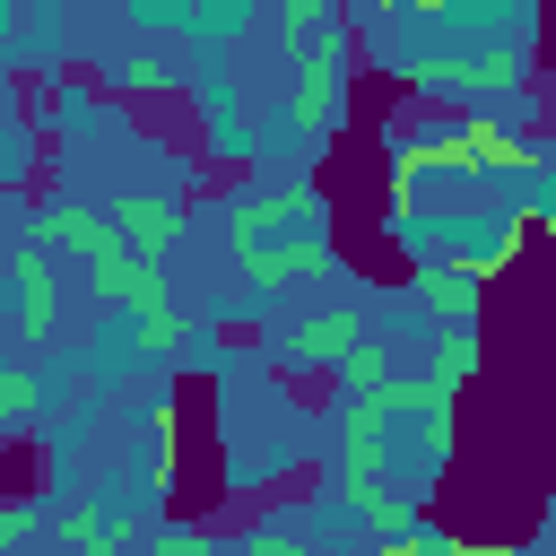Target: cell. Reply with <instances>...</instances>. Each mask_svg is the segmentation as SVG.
Wrapping results in <instances>:
<instances>
[{
	"instance_id": "obj_1",
	"label": "cell",
	"mask_w": 556,
	"mask_h": 556,
	"mask_svg": "<svg viewBox=\"0 0 556 556\" xmlns=\"http://www.w3.org/2000/svg\"><path fill=\"white\" fill-rule=\"evenodd\" d=\"M348 70H356V43H348V26H330L313 52H295L287 122H295L304 139H330V130H339V104H348Z\"/></svg>"
},
{
	"instance_id": "obj_2",
	"label": "cell",
	"mask_w": 556,
	"mask_h": 556,
	"mask_svg": "<svg viewBox=\"0 0 556 556\" xmlns=\"http://www.w3.org/2000/svg\"><path fill=\"white\" fill-rule=\"evenodd\" d=\"M295 226H321V182H313V174L252 182V191L226 208V243H235V261L261 252V243H278V235H295Z\"/></svg>"
},
{
	"instance_id": "obj_3",
	"label": "cell",
	"mask_w": 556,
	"mask_h": 556,
	"mask_svg": "<svg viewBox=\"0 0 556 556\" xmlns=\"http://www.w3.org/2000/svg\"><path fill=\"white\" fill-rule=\"evenodd\" d=\"M9 321H17V348H43L61 330V278H52V243H17L9 261Z\"/></svg>"
},
{
	"instance_id": "obj_4",
	"label": "cell",
	"mask_w": 556,
	"mask_h": 556,
	"mask_svg": "<svg viewBox=\"0 0 556 556\" xmlns=\"http://www.w3.org/2000/svg\"><path fill=\"white\" fill-rule=\"evenodd\" d=\"M391 408L365 391V400H348L339 408V495H356V486H382V469H391Z\"/></svg>"
},
{
	"instance_id": "obj_5",
	"label": "cell",
	"mask_w": 556,
	"mask_h": 556,
	"mask_svg": "<svg viewBox=\"0 0 556 556\" xmlns=\"http://www.w3.org/2000/svg\"><path fill=\"white\" fill-rule=\"evenodd\" d=\"M408 295H417V313H434L443 330H478V313H486V278H478L460 252H443V261H417Z\"/></svg>"
},
{
	"instance_id": "obj_6",
	"label": "cell",
	"mask_w": 556,
	"mask_h": 556,
	"mask_svg": "<svg viewBox=\"0 0 556 556\" xmlns=\"http://www.w3.org/2000/svg\"><path fill=\"white\" fill-rule=\"evenodd\" d=\"M104 226L130 243V261H148V269H165V252L182 243V208L165 200V191H122L113 208H104Z\"/></svg>"
},
{
	"instance_id": "obj_7",
	"label": "cell",
	"mask_w": 556,
	"mask_h": 556,
	"mask_svg": "<svg viewBox=\"0 0 556 556\" xmlns=\"http://www.w3.org/2000/svg\"><path fill=\"white\" fill-rule=\"evenodd\" d=\"M330 269H339V252H330V235H321V226H295V235H278V243L243 252V278H252L261 295H278V287H295V278H330Z\"/></svg>"
},
{
	"instance_id": "obj_8",
	"label": "cell",
	"mask_w": 556,
	"mask_h": 556,
	"mask_svg": "<svg viewBox=\"0 0 556 556\" xmlns=\"http://www.w3.org/2000/svg\"><path fill=\"white\" fill-rule=\"evenodd\" d=\"M365 339H374V330H365L356 304H321V313H304V321L278 330V356H287V365H339V356L365 348Z\"/></svg>"
},
{
	"instance_id": "obj_9",
	"label": "cell",
	"mask_w": 556,
	"mask_h": 556,
	"mask_svg": "<svg viewBox=\"0 0 556 556\" xmlns=\"http://www.w3.org/2000/svg\"><path fill=\"white\" fill-rule=\"evenodd\" d=\"M139 26H174V35H235L243 26V0H130Z\"/></svg>"
},
{
	"instance_id": "obj_10",
	"label": "cell",
	"mask_w": 556,
	"mask_h": 556,
	"mask_svg": "<svg viewBox=\"0 0 556 556\" xmlns=\"http://www.w3.org/2000/svg\"><path fill=\"white\" fill-rule=\"evenodd\" d=\"M174 417H182L174 391H156V400H148V486H139L148 504H165L174 478H182V426H174Z\"/></svg>"
},
{
	"instance_id": "obj_11",
	"label": "cell",
	"mask_w": 556,
	"mask_h": 556,
	"mask_svg": "<svg viewBox=\"0 0 556 556\" xmlns=\"http://www.w3.org/2000/svg\"><path fill=\"white\" fill-rule=\"evenodd\" d=\"M478 365H486V348H478V330H443V339L426 348V365H417V374H426V382H434V391L452 400V391H460V382H469Z\"/></svg>"
},
{
	"instance_id": "obj_12",
	"label": "cell",
	"mask_w": 556,
	"mask_h": 556,
	"mask_svg": "<svg viewBox=\"0 0 556 556\" xmlns=\"http://www.w3.org/2000/svg\"><path fill=\"white\" fill-rule=\"evenodd\" d=\"M374 539H400L408 521H417V486H356V495H339Z\"/></svg>"
},
{
	"instance_id": "obj_13",
	"label": "cell",
	"mask_w": 556,
	"mask_h": 556,
	"mask_svg": "<svg viewBox=\"0 0 556 556\" xmlns=\"http://www.w3.org/2000/svg\"><path fill=\"white\" fill-rule=\"evenodd\" d=\"M104 78H113V96H174V87H182V70H174L165 52H122Z\"/></svg>"
},
{
	"instance_id": "obj_14",
	"label": "cell",
	"mask_w": 556,
	"mask_h": 556,
	"mask_svg": "<svg viewBox=\"0 0 556 556\" xmlns=\"http://www.w3.org/2000/svg\"><path fill=\"white\" fill-rule=\"evenodd\" d=\"M443 460H452V400L417 408V434H408V469H417V478H434Z\"/></svg>"
},
{
	"instance_id": "obj_15",
	"label": "cell",
	"mask_w": 556,
	"mask_h": 556,
	"mask_svg": "<svg viewBox=\"0 0 556 556\" xmlns=\"http://www.w3.org/2000/svg\"><path fill=\"white\" fill-rule=\"evenodd\" d=\"M330 26H339L330 0H278V43H287V52H313Z\"/></svg>"
},
{
	"instance_id": "obj_16",
	"label": "cell",
	"mask_w": 556,
	"mask_h": 556,
	"mask_svg": "<svg viewBox=\"0 0 556 556\" xmlns=\"http://www.w3.org/2000/svg\"><path fill=\"white\" fill-rule=\"evenodd\" d=\"M330 374H339V391L356 400V391H374V382H382V374H400V365H391V348H374V339H365V348H348Z\"/></svg>"
},
{
	"instance_id": "obj_17",
	"label": "cell",
	"mask_w": 556,
	"mask_h": 556,
	"mask_svg": "<svg viewBox=\"0 0 556 556\" xmlns=\"http://www.w3.org/2000/svg\"><path fill=\"white\" fill-rule=\"evenodd\" d=\"M374 556H452V530H443V521H426V513H417V521H408V530H400V539H374Z\"/></svg>"
},
{
	"instance_id": "obj_18",
	"label": "cell",
	"mask_w": 556,
	"mask_h": 556,
	"mask_svg": "<svg viewBox=\"0 0 556 556\" xmlns=\"http://www.w3.org/2000/svg\"><path fill=\"white\" fill-rule=\"evenodd\" d=\"M35 408H43V374H26V365H9V374H0V417L17 426V417H35Z\"/></svg>"
},
{
	"instance_id": "obj_19",
	"label": "cell",
	"mask_w": 556,
	"mask_h": 556,
	"mask_svg": "<svg viewBox=\"0 0 556 556\" xmlns=\"http://www.w3.org/2000/svg\"><path fill=\"white\" fill-rule=\"evenodd\" d=\"M35 521H43L35 495H0V556H17V547L35 539Z\"/></svg>"
},
{
	"instance_id": "obj_20",
	"label": "cell",
	"mask_w": 556,
	"mask_h": 556,
	"mask_svg": "<svg viewBox=\"0 0 556 556\" xmlns=\"http://www.w3.org/2000/svg\"><path fill=\"white\" fill-rule=\"evenodd\" d=\"M139 556H217V547H208V530L165 521V530H148V539H139Z\"/></svg>"
},
{
	"instance_id": "obj_21",
	"label": "cell",
	"mask_w": 556,
	"mask_h": 556,
	"mask_svg": "<svg viewBox=\"0 0 556 556\" xmlns=\"http://www.w3.org/2000/svg\"><path fill=\"white\" fill-rule=\"evenodd\" d=\"M226 556H304V539H295L287 521H252L243 547H226Z\"/></svg>"
},
{
	"instance_id": "obj_22",
	"label": "cell",
	"mask_w": 556,
	"mask_h": 556,
	"mask_svg": "<svg viewBox=\"0 0 556 556\" xmlns=\"http://www.w3.org/2000/svg\"><path fill=\"white\" fill-rule=\"evenodd\" d=\"M452 556H539V547H521V539H452Z\"/></svg>"
},
{
	"instance_id": "obj_23",
	"label": "cell",
	"mask_w": 556,
	"mask_h": 556,
	"mask_svg": "<svg viewBox=\"0 0 556 556\" xmlns=\"http://www.w3.org/2000/svg\"><path fill=\"white\" fill-rule=\"evenodd\" d=\"M530 235H556V174H547V200L530 208Z\"/></svg>"
},
{
	"instance_id": "obj_24",
	"label": "cell",
	"mask_w": 556,
	"mask_h": 556,
	"mask_svg": "<svg viewBox=\"0 0 556 556\" xmlns=\"http://www.w3.org/2000/svg\"><path fill=\"white\" fill-rule=\"evenodd\" d=\"M539 556H556V495H547V513H539V539H530Z\"/></svg>"
},
{
	"instance_id": "obj_25",
	"label": "cell",
	"mask_w": 556,
	"mask_h": 556,
	"mask_svg": "<svg viewBox=\"0 0 556 556\" xmlns=\"http://www.w3.org/2000/svg\"><path fill=\"white\" fill-rule=\"evenodd\" d=\"M408 9H417V17H460L469 0H408Z\"/></svg>"
},
{
	"instance_id": "obj_26",
	"label": "cell",
	"mask_w": 556,
	"mask_h": 556,
	"mask_svg": "<svg viewBox=\"0 0 556 556\" xmlns=\"http://www.w3.org/2000/svg\"><path fill=\"white\" fill-rule=\"evenodd\" d=\"M374 9H382V17H408V0H374Z\"/></svg>"
},
{
	"instance_id": "obj_27",
	"label": "cell",
	"mask_w": 556,
	"mask_h": 556,
	"mask_svg": "<svg viewBox=\"0 0 556 556\" xmlns=\"http://www.w3.org/2000/svg\"><path fill=\"white\" fill-rule=\"evenodd\" d=\"M0 374H9V348H0Z\"/></svg>"
},
{
	"instance_id": "obj_28",
	"label": "cell",
	"mask_w": 556,
	"mask_h": 556,
	"mask_svg": "<svg viewBox=\"0 0 556 556\" xmlns=\"http://www.w3.org/2000/svg\"><path fill=\"white\" fill-rule=\"evenodd\" d=\"M0 434H9V417H0Z\"/></svg>"
},
{
	"instance_id": "obj_29",
	"label": "cell",
	"mask_w": 556,
	"mask_h": 556,
	"mask_svg": "<svg viewBox=\"0 0 556 556\" xmlns=\"http://www.w3.org/2000/svg\"><path fill=\"white\" fill-rule=\"evenodd\" d=\"M304 556H313V547H304Z\"/></svg>"
}]
</instances>
